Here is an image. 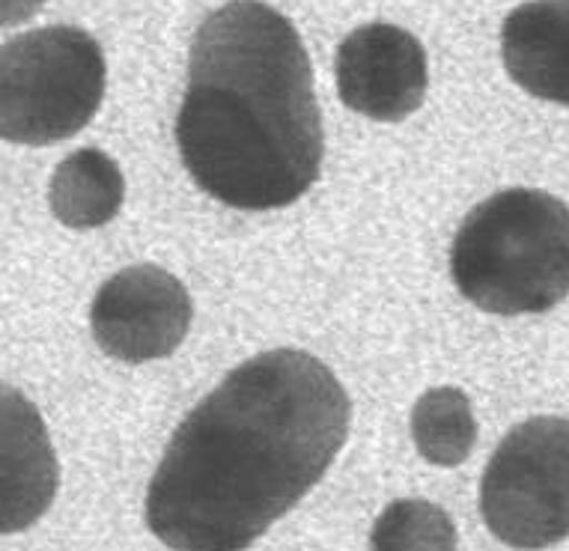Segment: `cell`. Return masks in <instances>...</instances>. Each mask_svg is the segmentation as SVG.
Here are the masks:
<instances>
[{"instance_id":"obj_1","label":"cell","mask_w":569,"mask_h":551,"mask_svg":"<svg viewBox=\"0 0 569 551\" xmlns=\"http://www.w3.org/2000/svg\"><path fill=\"white\" fill-rule=\"evenodd\" d=\"M352 402L319 358L271 349L236 367L173 432L147 524L173 551H244L326 477Z\"/></svg>"},{"instance_id":"obj_2","label":"cell","mask_w":569,"mask_h":551,"mask_svg":"<svg viewBox=\"0 0 569 551\" xmlns=\"http://www.w3.org/2000/svg\"><path fill=\"white\" fill-rule=\"evenodd\" d=\"M182 164L236 209H283L319 179L326 134L299 30L262 0H230L191 42L177 117Z\"/></svg>"},{"instance_id":"obj_3","label":"cell","mask_w":569,"mask_h":551,"mask_svg":"<svg viewBox=\"0 0 569 551\" xmlns=\"http://www.w3.org/2000/svg\"><path fill=\"white\" fill-rule=\"evenodd\" d=\"M450 278L498 317L546 313L569 295V206L537 188H507L468 212Z\"/></svg>"},{"instance_id":"obj_4","label":"cell","mask_w":569,"mask_h":551,"mask_svg":"<svg viewBox=\"0 0 569 551\" xmlns=\"http://www.w3.org/2000/svg\"><path fill=\"white\" fill-rule=\"evenodd\" d=\"M102 46L87 30L54 24L0 46V138L28 147L66 141L104 99Z\"/></svg>"},{"instance_id":"obj_5","label":"cell","mask_w":569,"mask_h":551,"mask_svg":"<svg viewBox=\"0 0 569 551\" xmlns=\"http://www.w3.org/2000/svg\"><path fill=\"white\" fill-rule=\"evenodd\" d=\"M489 531L510 549H549L569 537V421L531 418L507 432L480 487Z\"/></svg>"},{"instance_id":"obj_6","label":"cell","mask_w":569,"mask_h":551,"mask_svg":"<svg viewBox=\"0 0 569 551\" xmlns=\"http://www.w3.org/2000/svg\"><path fill=\"white\" fill-rule=\"evenodd\" d=\"M191 299L179 278L143 262L117 271L99 287L90 328L104 355L147 364L177 352L191 328Z\"/></svg>"},{"instance_id":"obj_7","label":"cell","mask_w":569,"mask_h":551,"mask_svg":"<svg viewBox=\"0 0 569 551\" xmlns=\"http://www.w3.org/2000/svg\"><path fill=\"white\" fill-rule=\"evenodd\" d=\"M337 93L352 111L379 122H400L427 99V51L397 24H365L337 48Z\"/></svg>"},{"instance_id":"obj_8","label":"cell","mask_w":569,"mask_h":551,"mask_svg":"<svg viewBox=\"0 0 569 551\" xmlns=\"http://www.w3.org/2000/svg\"><path fill=\"white\" fill-rule=\"evenodd\" d=\"M60 465L42 414L0 382V533L28 531L54 504Z\"/></svg>"},{"instance_id":"obj_9","label":"cell","mask_w":569,"mask_h":551,"mask_svg":"<svg viewBox=\"0 0 569 551\" xmlns=\"http://www.w3.org/2000/svg\"><path fill=\"white\" fill-rule=\"evenodd\" d=\"M507 76L525 93L569 104V0H531L501 28Z\"/></svg>"},{"instance_id":"obj_10","label":"cell","mask_w":569,"mask_h":551,"mask_svg":"<svg viewBox=\"0 0 569 551\" xmlns=\"http://www.w3.org/2000/svg\"><path fill=\"white\" fill-rule=\"evenodd\" d=\"M126 179L102 150H78L57 164L48 203L60 224L72 230H96L120 216Z\"/></svg>"},{"instance_id":"obj_11","label":"cell","mask_w":569,"mask_h":551,"mask_svg":"<svg viewBox=\"0 0 569 551\" xmlns=\"http://www.w3.org/2000/svg\"><path fill=\"white\" fill-rule=\"evenodd\" d=\"M411 439L432 465H462L477 441V421L466 391L445 384L423 393L411 411Z\"/></svg>"},{"instance_id":"obj_12","label":"cell","mask_w":569,"mask_h":551,"mask_svg":"<svg viewBox=\"0 0 569 551\" xmlns=\"http://www.w3.org/2000/svg\"><path fill=\"white\" fill-rule=\"evenodd\" d=\"M457 524L439 504L402 498L376 519L370 533L373 551H457Z\"/></svg>"},{"instance_id":"obj_13","label":"cell","mask_w":569,"mask_h":551,"mask_svg":"<svg viewBox=\"0 0 569 551\" xmlns=\"http://www.w3.org/2000/svg\"><path fill=\"white\" fill-rule=\"evenodd\" d=\"M46 0H0V28H12L21 21L33 19Z\"/></svg>"}]
</instances>
